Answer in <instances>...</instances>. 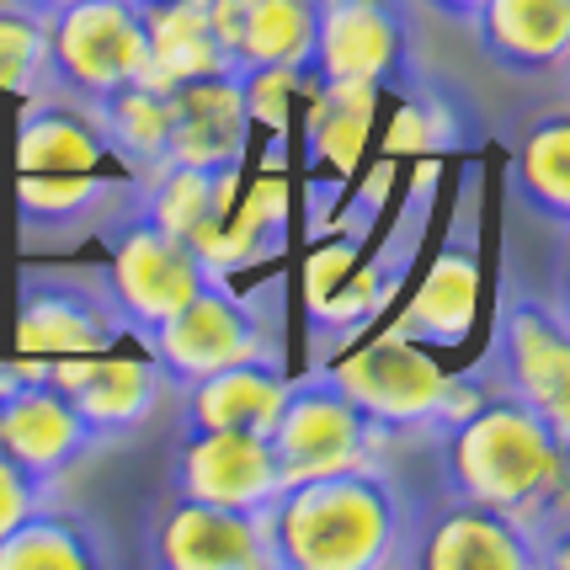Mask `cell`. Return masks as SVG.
Instances as JSON below:
<instances>
[{
	"label": "cell",
	"mask_w": 570,
	"mask_h": 570,
	"mask_svg": "<svg viewBox=\"0 0 570 570\" xmlns=\"http://www.w3.org/2000/svg\"><path fill=\"white\" fill-rule=\"evenodd\" d=\"M145 181L118 160L91 112L27 97L17 124V229L27 256H70L139 214Z\"/></svg>",
	"instance_id": "1"
},
{
	"label": "cell",
	"mask_w": 570,
	"mask_h": 570,
	"mask_svg": "<svg viewBox=\"0 0 570 570\" xmlns=\"http://www.w3.org/2000/svg\"><path fill=\"white\" fill-rule=\"evenodd\" d=\"M453 497L497 507L539 539L566 544V480H570V426H554L544 411L485 390L470 416L438 432Z\"/></svg>",
	"instance_id": "2"
},
{
	"label": "cell",
	"mask_w": 570,
	"mask_h": 570,
	"mask_svg": "<svg viewBox=\"0 0 570 570\" xmlns=\"http://www.w3.org/2000/svg\"><path fill=\"white\" fill-rule=\"evenodd\" d=\"M405 507L384 470H336L288 480L267 501L277 570H379L400 566Z\"/></svg>",
	"instance_id": "3"
},
{
	"label": "cell",
	"mask_w": 570,
	"mask_h": 570,
	"mask_svg": "<svg viewBox=\"0 0 570 570\" xmlns=\"http://www.w3.org/2000/svg\"><path fill=\"white\" fill-rule=\"evenodd\" d=\"M145 80V11L139 0H70L43 17V65L32 97L97 112L107 97Z\"/></svg>",
	"instance_id": "4"
},
{
	"label": "cell",
	"mask_w": 570,
	"mask_h": 570,
	"mask_svg": "<svg viewBox=\"0 0 570 570\" xmlns=\"http://www.w3.org/2000/svg\"><path fill=\"white\" fill-rule=\"evenodd\" d=\"M277 288L235 294L224 277L171 309L166 321L139 331L149 363L166 373V384H193L203 373H219L229 363H283V321L273 309Z\"/></svg>",
	"instance_id": "5"
},
{
	"label": "cell",
	"mask_w": 570,
	"mask_h": 570,
	"mask_svg": "<svg viewBox=\"0 0 570 570\" xmlns=\"http://www.w3.org/2000/svg\"><path fill=\"white\" fill-rule=\"evenodd\" d=\"M134 336L128 309L107 262H27L17 273V331L11 342L22 357H70V352H112Z\"/></svg>",
	"instance_id": "6"
},
{
	"label": "cell",
	"mask_w": 570,
	"mask_h": 570,
	"mask_svg": "<svg viewBox=\"0 0 570 570\" xmlns=\"http://www.w3.org/2000/svg\"><path fill=\"white\" fill-rule=\"evenodd\" d=\"M325 373L395 438L400 432H448L459 416H470L485 400L480 379L443 373L422 342H405L395 331H384L379 342L357 347L347 363H336Z\"/></svg>",
	"instance_id": "7"
},
{
	"label": "cell",
	"mask_w": 570,
	"mask_h": 570,
	"mask_svg": "<svg viewBox=\"0 0 570 570\" xmlns=\"http://www.w3.org/2000/svg\"><path fill=\"white\" fill-rule=\"evenodd\" d=\"M390 438L395 432L373 422L325 368L283 384V405H277V422L267 432L283 485L336 470H384Z\"/></svg>",
	"instance_id": "8"
},
{
	"label": "cell",
	"mask_w": 570,
	"mask_h": 570,
	"mask_svg": "<svg viewBox=\"0 0 570 570\" xmlns=\"http://www.w3.org/2000/svg\"><path fill=\"white\" fill-rule=\"evenodd\" d=\"M491 373L501 395L544 411L554 426H570V331L566 298L501 283L497 331H491Z\"/></svg>",
	"instance_id": "9"
},
{
	"label": "cell",
	"mask_w": 570,
	"mask_h": 570,
	"mask_svg": "<svg viewBox=\"0 0 570 570\" xmlns=\"http://www.w3.org/2000/svg\"><path fill=\"white\" fill-rule=\"evenodd\" d=\"M315 80H368L411 86V22L400 0H315V43L304 86Z\"/></svg>",
	"instance_id": "10"
},
{
	"label": "cell",
	"mask_w": 570,
	"mask_h": 570,
	"mask_svg": "<svg viewBox=\"0 0 570 570\" xmlns=\"http://www.w3.org/2000/svg\"><path fill=\"white\" fill-rule=\"evenodd\" d=\"M400 566L426 570H533L566 566V554L539 544L533 528L507 518L497 507L453 497L448 507H432L422 522H405V549Z\"/></svg>",
	"instance_id": "11"
},
{
	"label": "cell",
	"mask_w": 570,
	"mask_h": 570,
	"mask_svg": "<svg viewBox=\"0 0 570 570\" xmlns=\"http://www.w3.org/2000/svg\"><path fill=\"white\" fill-rule=\"evenodd\" d=\"M101 246H107V273H112V288L124 298L134 336L145 325L166 321L198 288L214 283V273L198 262V250L187 246L181 235L145 219V214H128L124 224H112L101 235Z\"/></svg>",
	"instance_id": "12"
},
{
	"label": "cell",
	"mask_w": 570,
	"mask_h": 570,
	"mask_svg": "<svg viewBox=\"0 0 570 570\" xmlns=\"http://www.w3.org/2000/svg\"><path fill=\"white\" fill-rule=\"evenodd\" d=\"M101 438L80 422L70 400L32 368H0V453L32 480L53 485Z\"/></svg>",
	"instance_id": "13"
},
{
	"label": "cell",
	"mask_w": 570,
	"mask_h": 570,
	"mask_svg": "<svg viewBox=\"0 0 570 570\" xmlns=\"http://www.w3.org/2000/svg\"><path fill=\"white\" fill-rule=\"evenodd\" d=\"M38 379H49L59 395L80 411V422L97 438H124L134 426L155 416V405L166 400V373L149 357L134 352H70V357H43L32 363Z\"/></svg>",
	"instance_id": "14"
},
{
	"label": "cell",
	"mask_w": 570,
	"mask_h": 570,
	"mask_svg": "<svg viewBox=\"0 0 570 570\" xmlns=\"http://www.w3.org/2000/svg\"><path fill=\"white\" fill-rule=\"evenodd\" d=\"M145 560L166 570H277L267 512H229L181 497L155 518Z\"/></svg>",
	"instance_id": "15"
},
{
	"label": "cell",
	"mask_w": 570,
	"mask_h": 570,
	"mask_svg": "<svg viewBox=\"0 0 570 570\" xmlns=\"http://www.w3.org/2000/svg\"><path fill=\"white\" fill-rule=\"evenodd\" d=\"M171 491L229 512H267V501L283 491V474L262 432H181Z\"/></svg>",
	"instance_id": "16"
},
{
	"label": "cell",
	"mask_w": 570,
	"mask_h": 570,
	"mask_svg": "<svg viewBox=\"0 0 570 570\" xmlns=\"http://www.w3.org/2000/svg\"><path fill=\"white\" fill-rule=\"evenodd\" d=\"M474 214H480V198H474V171H470V193L459 198L453 235H448V246L438 250L432 273L422 277L416 298L405 304V315L390 325L395 336L422 342V347H464V336L474 331V298H480V240H474Z\"/></svg>",
	"instance_id": "17"
},
{
	"label": "cell",
	"mask_w": 570,
	"mask_h": 570,
	"mask_svg": "<svg viewBox=\"0 0 570 570\" xmlns=\"http://www.w3.org/2000/svg\"><path fill=\"white\" fill-rule=\"evenodd\" d=\"M160 101H166V166H240L250 128L240 70L166 86Z\"/></svg>",
	"instance_id": "18"
},
{
	"label": "cell",
	"mask_w": 570,
	"mask_h": 570,
	"mask_svg": "<svg viewBox=\"0 0 570 570\" xmlns=\"http://www.w3.org/2000/svg\"><path fill=\"white\" fill-rule=\"evenodd\" d=\"M208 22L229 70H298L315 43V0H208Z\"/></svg>",
	"instance_id": "19"
},
{
	"label": "cell",
	"mask_w": 570,
	"mask_h": 570,
	"mask_svg": "<svg viewBox=\"0 0 570 570\" xmlns=\"http://www.w3.org/2000/svg\"><path fill=\"white\" fill-rule=\"evenodd\" d=\"M480 49L512 75H566L570 0H480L474 6Z\"/></svg>",
	"instance_id": "20"
},
{
	"label": "cell",
	"mask_w": 570,
	"mask_h": 570,
	"mask_svg": "<svg viewBox=\"0 0 570 570\" xmlns=\"http://www.w3.org/2000/svg\"><path fill=\"white\" fill-rule=\"evenodd\" d=\"M283 368L277 363H229L181 384V432H273L283 405Z\"/></svg>",
	"instance_id": "21"
},
{
	"label": "cell",
	"mask_w": 570,
	"mask_h": 570,
	"mask_svg": "<svg viewBox=\"0 0 570 570\" xmlns=\"http://www.w3.org/2000/svg\"><path fill=\"white\" fill-rule=\"evenodd\" d=\"M235 193H240V166H160L145 176L139 214L198 250L235 208Z\"/></svg>",
	"instance_id": "22"
},
{
	"label": "cell",
	"mask_w": 570,
	"mask_h": 570,
	"mask_svg": "<svg viewBox=\"0 0 570 570\" xmlns=\"http://www.w3.org/2000/svg\"><path fill=\"white\" fill-rule=\"evenodd\" d=\"M139 11H145V80L139 86L166 91L181 80L229 70L214 22H208V0H155Z\"/></svg>",
	"instance_id": "23"
},
{
	"label": "cell",
	"mask_w": 570,
	"mask_h": 570,
	"mask_svg": "<svg viewBox=\"0 0 570 570\" xmlns=\"http://www.w3.org/2000/svg\"><path fill=\"white\" fill-rule=\"evenodd\" d=\"M373 97H379V86H368V80H315L309 86L304 160H309V176H331L336 193L357 171L363 139L373 128Z\"/></svg>",
	"instance_id": "24"
},
{
	"label": "cell",
	"mask_w": 570,
	"mask_h": 570,
	"mask_svg": "<svg viewBox=\"0 0 570 570\" xmlns=\"http://www.w3.org/2000/svg\"><path fill=\"white\" fill-rule=\"evenodd\" d=\"M422 214L426 208H416V219L400 224L395 240L373 256L368 267H347V277L331 288L325 298H315L309 304V315H315V352H331L342 347L352 331H363V325L390 304V294H395V283L405 277V267H411V250H416V229H422Z\"/></svg>",
	"instance_id": "25"
},
{
	"label": "cell",
	"mask_w": 570,
	"mask_h": 570,
	"mask_svg": "<svg viewBox=\"0 0 570 570\" xmlns=\"http://www.w3.org/2000/svg\"><path fill=\"white\" fill-rule=\"evenodd\" d=\"M283 229H288V193H283V181L262 176L246 198L224 214L219 229L198 246V262L214 277L256 267V262H267V256L283 250Z\"/></svg>",
	"instance_id": "26"
},
{
	"label": "cell",
	"mask_w": 570,
	"mask_h": 570,
	"mask_svg": "<svg viewBox=\"0 0 570 570\" xmlns=\"http://www.w3.org/2000/svg\"><path fill=\"white\" fill-rule=\"evenodd\" d=\"M107 560H112V549L97 539V528L70 512H53L49 501L32 507L0 539V570H97Z\"/></svg>",
	"instance_id": "27"
},
{
	"label": "cell",
	"mask_w": 570,
	"mask_h": 570,
	"mask_svg": "<svg viewBox=\"0 0 570 570\" xmlns=\"http://www.w3.org/2000/svg\"><path fill=\"white\" fill-rule=\"evenodd\" d=\"M512 193H518L533 214L566 224L570 219V124L566 112H554L522 139L518 160H512Z\"/></svg>",
	"instance_id": "28"
},
{
	"label": "cell",
	"mask_w": 570,
	"mask_h": 570,
	"mask_svg": "<svg viewBox=\"0 0 570 570\" xmlns=\"http://www.w3.org/2000/svg\"><path fill=\"white\" fill-rule=\"evenodd\" d=\"M38 65H43V17L6 0L0 6V101L32 97Z\"/></svg>",
	"instance_id": "29"
},
{
	"label": "cell",
	"mask_w": 570,
	"mask_h": 570,
	"mask_svg": "<svg viewBox=\"0 0 570 570\" xmlns=\"http://www.w3.org/2000/svg\"><path fill=\"white\" fill-rule=\"evenodd\" d=\"M43 501H49V485L32 480L27 470H17V464L0 453V539H6L32 507H43Z\"/></svg>",
	"instance_id": "30"
},
{
	"label": "cell",
	"mask_w": 570,
	"mask_h": 570,
	"mask_svg": "<svg viewBox=\"0 0 570 570\" xmlns=\"http://www.w3.org/2000/svg\"><path fill=\"white\" fill-rule=\"evenodd\" d=\"M357 262V235H347V240H336V246H325L315 262H309V304L315 298H325L342 277H347V267Z\"/></svg>",
	"instance_id": "31"
},
{
	"label": "cell",
	"mask_w": 570,
	"mask_h": 570,
	"mask_svg": "<svg viewBox=\"0 0 570 570\" xmlns=\"http://www.w3.org/2000/svg\"><path fill=\"white\" fill-rule=\"evenodd\" d=\"M426 6H432V11H443V17H453V22H470L480 0H426Z\"/></svg>",
	"instance_id": "32"
},
{
	"label": "cell",
	"mask_w": 570,
	"mask_h": 570,
	"mask_svg": "<svg viewBox=\"0 0 570 570\" xmlns=\"http://www.w3.org/2000/svg\"><path fill=\"white\" fill-rule=\"evenodd\" d=\"M17 6H27V11H38V17H49V11H59V6H70V0H17Z\"/></svg>",
	"instance_id": "33"
},
{
	"label": "cell",
	"mask_w": 570,
	"mask_h": 570,
	"mask_svg": "<svg viewBox=\"0 0 570 570\" xmlns=\"http://www.w3.org/2000/svg\"><path fill=\"white\" fill-rule=\"evenodd\" d=\"M139 6H155V0H139Z\"/></svg>",
	"instance_id": "34"
}]
</instances>
